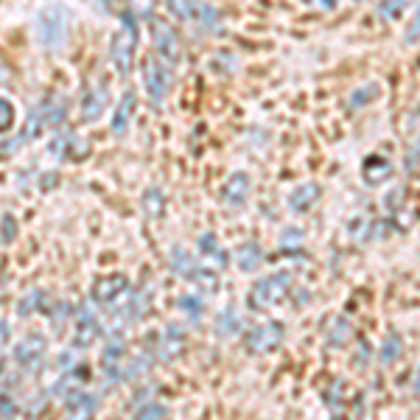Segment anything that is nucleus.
I'll return each mask as SVG.
<instances>
[{
	"label": "nucleus",
	"mask_w": 420,
	"mask_h": 420,
	"mask_svg": "<svg viewBox=\"0 0 420 420\" xmlns=\"http://www.w3.org/2000/svg\"><path fill=\"white\" fill-rule=\"evenodd\" d=\"M375 93H378V87H375V84H367L364 90H359V93H353V101H350V107H353V110H359V107H364V104L370 101L367 96H375Z\"/></svg>",
	"instance_id": "28"
},
{
	"label": "nucleus",
	"mask_w": 420,
	"mask_h": 420,
	"mask_svg": "<svg viewBox=\"0 0 420 420\" xmlns=\"http://www.w3.org/2000/svg\"><path fill=\"white\" fill-rule=\"evenodd\" d=\"M317 199H320V185H314V182L311 185H297L289 193V207L294 210V213H308Z\"/></svg>",
	"instance_id": "13"
},
{
	"label": "nucleus",
	"mask_w": 420,
	"mask_h": 420,
	"mask_svg": "<svg viewBox=\"0 0 420 420\" xmlns=\"http://www.w3.org/2000/svg\"><path fill=\"white\" fill-rule=\"evenodd\" d=\"M292 289V275L289 272H278V275H269V278H261L253 289H250V308L253 311H267L272 306H278Z\"/></svg>",
	"instance_id": "2"
},
{
	"label": "nucleus",
	"mask_w": 420,
	"mask_h": 420,
	"mask_svg": "<svg viewBox=\"0 0 420 420\" xmlns=\"http://www.w3.org/2000/svg\"><path fill=\"white\" fill-rule=\"evenodd\" d=\"M93 412H96V398L84 389L73 392L70 400H68V414L65 420H93Z\"/></svg>",
	"instance_id": "12"
},
{
	"label": "nucleus",
	"mask_w": 420,
	"mask_h": 420,
	"mask_svg": "<svg viewBox=\"0 0 420 420\" xmlns=\"http://www.w3.org/2000/svg\"><path fill=\"white\" fill-rule=\"evenodd\" d=\"M350 336H353V325L347 320L339 317V320L331 322V328H328V345L331 347H345L350 342Z\"/></svg>",
	"instance_id": "18"
},
{
	"label": "nucleus",
	"mask_w": 420,
	"mask_h": 420,
	"mask_svg": "<svg viewBox=\"0 0 420 420\" xmlns=\"http://www.w3.org/2000/svg\"><path fill=\"white\" fill-rule=\"evenodd\" d=\"M98 320L93 317V311H82L79 322H76V347H90L98 339Z\"/></svg>",
	"instance_id": "14"
},
{
	"label": "nucleus",
	"mask_w": 420,
	"mask_h": 420,
	"mask_svg": "<svg viewBox=\"0 0 420 420\" xmlns=\"http://www.w3.org/2000/svg\"><path fill=\"white\" fill-rule=\"evenodd\" d=\"M43 353H45V339H43V336H37V333L26 336V339L15 347V359H17L23 367H29V370H34V367L40 364Z\"/></svg>",
	"instance_id": "10"
},
{
	"label": "nucleus",
	"mask_w": 420,
	"mask_h": 420,
	"mask_svg": "<svg viewBox=\"0 0 420 420\" xmlns=\"http://www.w3.org/2000/svg\"><path fill=\"white\" fill-rule=\"evenodd\" d=\"M135 48H137V23H135V15L126 12L121 17V29L115 31L112 45H110L112 65H115V70L121 76H129L132 62H135Z\"/></svg>",
	"instance_id": "1"
},
{
	"label": "nucleus",
	"mask_w": 420,
	"mask_h": 420,
	"mask_svg": "<svg viewBox=\"0 0 420 420\" xmlns=\"http://www.w3.org/2000/svg\"><path fill=\"white\" fill-rule=\"evenodd\" d=\"M250 196V177L247 174H233L227 182H225V190H222V199L230 204V207H241Z\"/></svg>",
	"instance_id": "11"
},
{
	"label": "nucleus",
	"mask_w": 420,
	"mask_h": 420,
	"mask_svg": "<svg viewBox=\"0 0 420 420\" xmlns=\"http://www.w3.org/2000/svg\"><path fill=\"white\" fill-rule=\"evenodd\" d=\"M171 267H174L179 275H185V278H188V275H190V269L196 267V261H193L190 255H185V250H174V253H171Z\"/></svg>",
	"instance_id": "22"
},
{
	"label": "nucleus",
	"mask_w": 420,
	"mask_h": 420,
	"mask_svg": "<svg viewBox=\"0 0 420 420\" xmlns=\"http://www.w3.org/2000/svg\"><path fill=\"white\" fill-rule=\"evenodd\" d=\"M317 3H320V9H336L339 0H317Z\"/></svg>",
	"instance_id": "34"
},
{
	"label": "nucleus",
	"mask_w": 420,
	"mask_h": 420,
	"mask_svg": "<svg viewBox=\"0 0 420 420\" xmlns=\"http://www.w3.org/2000/svg\"><path fill=\"white\" fill-rule=\"evenodd\" d=\"M165 414H168V409H165L163 403H146V406L135 414V420H165Z\"/></svg>",
	"instance_id": "24"
},
{
	"label": "nucleus",
	"mask_w": 420,
	"mask_h": 420,
	"mask_svg": "<svg viewBox=\"0 0 420 420\" xmlns=\"http://www.w3.org/2000/svg\"><path fill=\"white\" fill-rule=\"evenodd\" d=\"M236 264L241 272H255L264 264V250L258 244H241L236 253Z\"/></svg>",
	"instance_id": "17"
},
{
	"label": "nucleus",
	"mask_w": 420,
	"mask_h": 420,
	"mask_svg": "<svg viewBox=\"0 0 420 420\" xmlns=\"http://www.w3.org/2000/svg\"><path fill=\"white\" fill-rule=\"evenodd\" d=\"M412 389H414V395L420 398V367H417V373H414V378H412Z\"/></svg>",
	"instance_id": "33"
},
{
	"label": "nucleus",
	"mask_w": 420,
	"mask_h": 420,
	"mask_svg": "<svg viewBox=\"0 0 420 420\" xmlns=\"http://www.w3.org/2000/svg\"><path fill=\"white\" fill-rule=\"evenodd\" d=\"M143 84H146V93L154 104H163L168 98V90L174 84V76H171V68L160 59V57H146L143 59Z\"/></svg>",
	"instance_id": "4"
},
{
	"label": "nucleus",
	"mask_w": 420,
	"mask_h": 420,
	"mask_svg": "<svg viewBox=\"0 0 420 420\" xmlns=\"http://www.w3.org/2000/svg\"><path fill=\"white\" fill-rule=\"evenodd\" d=\"M400 336L398 333H389L387 339H384V345H381V361L384 364H392V361H398V356H400Z\"/></svg>",
	"instance_id": "19"
},
{
	"label": "nucleus",
	"mask_w": 420,
	"mask_h": 420,
	"mask_svg": "<svg viewBox=\"0 0 420 420\" xmlns=\"http://www.w3.org/2000/svg\"><path fill=\"white\" fill-rule=\"evenodd\" d=\"M163 190L160 188H149L146 193H143V207H146V213L149 216H160L163 213Z\"/></svg>",
	"instance_id": "20"
},
{
	"label": "nucleus",
	"mask_w": 420,
	"mask_h": 420,
	"mask_svg": "<svg viewBox=\"0 0 420 420\" xmlns=\"http://www.w3.org/2000/svg\"><path fill=\"white\" fill-rule=\"evenodd\" d=\"M286 233H289V236H283V244H292V241H294V244H300V241H303L300 230H286Z\"/></svg>",
	"instance_id": "31"
},
{
	"label": "nucleus",
	"mask_w": 420,
	"mask_h": 420,
	"mask_svg": "<svg viewBox=\"0 0 420 420\" xmlns=\"http://www.w3.org/2000/svg\"><path fill=\"white\" fill-rule=\"evenodd\" d=\"M37 37L48 51H59L68 40V12L65 6H48L37 20Z\"/></svg>",
	"instance_id": "3"
},
{
	"label": "nucleus",
	"mask_w": 420,
	"mask_h": 420,
	"mask_svg": "<svg viewBox=\"0 0 420 420\" xmlns=\"http://www.w3.org/2000/svg\"><path fill=\"white\" fill-rule=\"evenodd\" d=\"M389 177H392V163H389L387 157L373 154V157L364 160V179H367L370 185H381V182L389 179Z\"/></svg>",
	"instance_id": "15"
},
{
	"label": "nucleus",
	"mask_w": 420,
	"mask_h": 420,
	"mask_svg": "<svg viewBox=\"0 0 420 420\" xmlns=\"http://www.w3.org/2000/svg\"><path fill=\"white\" fill-rule=\"evenodd\" d=\"M132 3V12L137 15V17H154V6H157V0H129Z\"/></svg>",
	"instance_id": "26"
},
{
	"label": "nucleus",
	"mask_w": 420,
	"mask_h": 420,
	"mask_svg": "<svg viewBox=\"0 0 420 420\" xmlns=\"http://www.w3.org/2000/svg\"><path fill=\"white\" fill-rule=\"evenodd\" d=\"M196 264L204 267V269H213V272H222L227 267V253L219 247V241L213 236H202L199 239V255H196Z\"/></svg>",
	"instance_id": "7"
},
{
	"label": "nucleus",
	"mask_w": 420,
	"mask_h": 420,
	"mask_svg": "<svg viewBox=\"0 0 420 420\" xmlns=\"http://www.w3.org/2000/svg\"><path fill=\"white\" fill-rule=\"evenodd\" d=\"M283 336H286V328L280 322H264V325H258L247 333V350L255 353V356L272 353L283 342Z\"/></svg>",
	"instance_id": "6"
},
{
	"label": "nucleus",
	"mask_w": 420,
	"mask_h": 420,
	"mask_svg": "<svg viewBox=\"0 0 420 420\" xmlns=\"http://www.w3.org/2000/svg\"><path fill=\"white\" fill-rule=\"evenodd\" d=\"M179 308H185L190 317H202V311H204V306H202L196 297H182V300H179Z\"/></svg>",
	"instance_id": "29"
},
{
	"label": "nucleus",
	"mask_w": 420,
	"mask_h": 420,
	"mask_svg": "<svg viewBox=\"0 0 420 420\" xmlns=\"http://www.w3.org/2000/svg\"><path fill=\"white\" fill-rule=\"evenodd\" d=\"M132 112H135V93H132V90H126V93L121 96V101H118L115 115H112V132H115V135H123V132H126Z\"/></svg>",
	"instance_id": "16"
},
{
	"label": "nucleus",
	"mask_w": 420,
	"mask_h": 420,
	"mask_svg": "<svg viewBox=\"0 0 420 420\" xmlns=\"http://www.w3.org/2000/svg\"><path fill=\"white\" fill-rule=\"evenodd\" d=\"M0 414H3V417L12 414V400H9V395L3 389H0Z\"/></svg>",
	"instance_id": "30"
},
{
	"label": "nucleus",
	"mask_w": 420,
	"mask_h": 420,
	"mask_svg": "<svg viewBox=\"0 0 420 420\" xmlns=\"http://www.w3.org/2000/svg\"><path fill=\"white\" fill-rule=\"evenodd\" d=\"M6 79V68H3V62H0V82Z\"/></svg>",
	"instance_id": "35"
},
{
	"label": "nucleus",
	"mask_w": 420,
	"mask_h": 420,
	"mask_svg": "<svg viewBox=\"0 0 420 420\" xmlns=\"http://www.w3.org/2000/svg\"><path fill=\"white\" fill-rule=\"evenodd\" d=\"M403 40H406L409 45L420 40V6H417V12H414V17L409 20V26H406V34H403Z\"/></svg>",
	"instance_id": "27"
},
{
	"label": "nucleus",
	"mask_w": 420,
	"mask_h": 420,
	"mask_svg": "<svg viewBox=\"0 0 420 420\" xmlns=\"http://www.w3.org/2000/svg\"><path fill=\"white\" fill-rule=\"evenodd\" d=\"M48 118H45V107L40 110V107H34L31 110V115H29V126H26V137H37L40 132H43V123H45Z\"/></svg>",
	"instance_id": "23"
},
{
	"label": "nucleus",
	"mask_w": 420,
	"mask_h": 420,
	"mask_svg": "<svg viewBox=\"0 0 420 420\" xmlns=\"http://www.w3.org/2000/svg\"><path fill=\"white\" fill-rule=\"evenodd\" d=\"M129 289V280L123 275H104L93 283V300L96 303H115Z\"/></svg>",
	"instance_id": "8"
},
{
	"label": "nucleus",
	"mask_w": 420,
	"mask_h": 420,
	"mask_svg": "<svg viewBox=\"0 0 420 420\" xmlns=\"http://www.w3.org/2000/svg\"><path fill=\"white\" fill-rule=\"evenodd\" d=\"M9 342V325L3 322V320H0V347H3Z\"/></svg>",
	"instance_id": "32"
},
{
	"label": "nucleus",
	"mask_w": 420,
	"mask_h": 420,
	"mask_svg": "<svg viewBox=\"0 0 420 420\" xmlns=\"http://www.w3.org/2000/svg\"><path fill=\"white\" fill-rule=\"evenodd\" d=\"M168 6L179 20H193L199 15V6L193 3V0H168Z\"/></svg>",
	"instance_id": "21"
},
{
	"label": "nucleus",
	"mask_w": 420,
	"mask_h": 420,
	"mask_svg": "<svg viewBox=\"0 0 420 420\" xmlns=\"http://www.w3.org/2000/svg\"><path fill=\"white\" fill-rule=\"evenodd\" d=\"M149 29H151V43H154L157 57H160L165 65L177 62V59H179V40H177V31H174L165 20H160V17H151V20H149Z\"/></svg>",
	"instance_id": "5"
},
{
	"label": "nucleus",
	"mask_w": 420,
	"mask_h": 420,
	"mask_svg": "<svg viewBox=\"0 0 420 420\" xmlns=\"http://www.w3.org/2000/svg\"><path fill=\"white\" fill-rule=\"evenodd\" d=\"M12 123H15V107L6 98H0V132L12 129Z\"/></svg>",
	"instance_id": "25"
},
{
	"label": "nucleus",
	"mask_w": 420,
	"mask_h": 420,
	"mask_svg": "<svg viewBox=\"0 0 420 420\" xmlns=\"http://www.w3.org/2000/svg\"><path fill=\"white\" fill-rule=\"evenodd\" d=\"M107 98H110V90H107L104 84L87 87V90H84V98H82V118H84V121L101 118V112L107 110Z\"/></svg>",
	"instance_id": "9"
}]
</instances>
